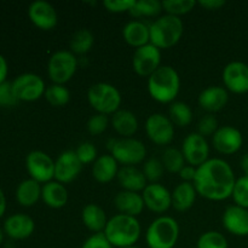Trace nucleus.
I'll return each mask as SVG.
<instances>
[{
	"instance_id": "obj_31",
	"label": "nucleus",
	"mask_w": 248,
	"mask_h": 248,
	"mask_svg": "<svg viewBox=\"0 0 248 248\" xmlns=\"http://www.w3.org/2000/svg\"><path fill=\"white\" fill-rule=\"evenodd\" d=\"M94 45V36L90 29L82 28L75 31L70 39V52L74 55H85Z\"/></svg>"
},
{
	"instance_id": "obj_37",
	"label": "nucleus",
	"mask_w": 248,
	"mask_h": 248,
	"mask_svg": "<svg viewBox=\"0 0 248 248\" xmlns=\"http://www.w3.org/2000/svg\"><path fill=\"white\" fill-rule=\"evenodd\" d=\"M228 240L222 232H206L199 237L196 242V248H228Z\"/></svg>"
},
{
	"instance_id": "obj_50",
	"label": "nucleus",
	"mask_w": 248,
	"mask_h": 248,
	"mask_svg": "<svg viewBox=\"0 0 248 248\" xmlns=\"http://www.w3.org/2000/svg\"><path fill=\"white\" fill-rule=\"evenodd\" d=\"M240 165H241V169H242V171H244L245 176L248 177V153L242 156Z\"/></svg>"
},
{
	"instance_id": "obj_24",
	"label": "nucleus",
	"mask_w": 248,
	"mask_h": 248,
	"mask_svg": "<svg viewBox=\"0 0 248 248\" xmlns=\"http://www.w3.org/2000/svg\"><path fill=\"white\" fill-rule=\"evenodd\" d=\"M116 178H118L123 190L142 193L145 186H148V181L143 171L138 170L136 166H123L121 169H119Z\"/></svg>"
},
{
	"instance_id": "obj_29",
	"label": "nucleus",
	"mask_w": 248,
	"mask_h": 248,
	"mask_svg": "<svg viewBox=\"0 0 248 248\" xmlns=\"http://www.w3.org/2000/svg\"><path fill=\"white\" fill-rule=\"evenodd\" d=\"M81 220L90 232L97 234V232H104L109 219L107 218L103 208L99 207L96 203H89L82 208Z\"/></svg>"
},
{
	"instance_id": "obj_22",
	"label": "nucleus",
	"mask_w": 248,
	"mask_h": 248,
	"mask_svg": "<svg viewBox=\"0 0 248 248\" xmlns=\"http://www.w3.org/2000/svg\"><path fill=\"white\" fill-rule=\"evenodd\" d=\"M35 229V223L27 215H14L4 223V230L11 239H28Z\"/></svg>"
},
{
	"instance_id": "obj_30",
	"label": "nucleus",
	"mask_w": 248,
	"mask_h": 248,
	"mask_svg": "<svg viewBox=\"0 0 248 248\" xmlns=\"http://www.w3.org/2000/svg\"><path fill=\"white\" fill-rule=\"evenodd\" d=\"M43 186L34 179H26L18 186L16 190V199L18 203L24 207H31L41 198Z\"/></svg>"
},
{
	"instance_id": "obj_5",
	"label": "nucleus",
	"mask_w": 248,
	"mask_h": 248,
	"mask_svg": "<svg viewBox=\"0 0 248 248\" xmlns=\"http://www.w3.org/2000/svg\"><path fill=\"white\" fill-rule=\"evenodd\" d=\"M178 239L179 225L170 216L153 220L145 232V242L149 248H174Z\"/></svg>"
},
{
	"instance_id": "obj_8",
	"label": "nucleus",
	"mask_w": 248,
	"mask_h": 248,
	"mask_svg": "<svg viewBox=\"0 0 248 248\" xmlns=\"http://www.w3.org/2000/svg\"><path fill=\"white\" fill-rule=\"evenodd\" d=\"M78 69L77 56L67 50L52 53L47 63V74L53 84L65 85L72 80Z\"/></svg>"
},
{
	"instance_id": "obj_4",
	"label": "nucleus",
	"mask_w": 248,
	"mask_h": 248,
	"mask_svg": "<svg viewBox=\"0 0 248 248\" xmlns=\"http://www.w3.org/2000/svg\"><path fill=\"white\" fill-rule=\"evenodd\" d=\"M150 44L159 50L173 47L178 44L184 33V24L181 17L164 15L160 16L149 26Z\"/></svg>"
},
{
	"instance_id": "obj_34",
	"label": "nucleus",
	"mask_w": 248,
	"mask_h": 248,
	"mask_svg": "<svg viewBox=\"0 0 248 248\" xmlns=\"http://www.w3.org/2000/svg\"><path fill=\"white\" fill-rule=\"evenodd\" d=\"M162 11V1L159 0H136L135 6L130 11L136 18L156 17Z\"/></svg>"
},
{
	"instance_id": "obj_33",
	"label": "nucleus",
	"mask_w": 248,
	"mask_h": 248,
	"mask_svg": "<svg viewBox=\"0 0 248 248\" xmlns=\"http://www.w3.org/2000/svg\"><path fill=\"white\" fill-rule=\"evenodd\" d=\"M161 161L164 169L170 173H179L181 170L186 166V159L183 156V153L177 148H166L162 153Z\"/></svg>"
},
{
	"instance_id": "obj_26",
	"label": "nucleus",
	"mask_w": 248,
	"mask_h": 248,
	"mask_svg": "<svg viewBox=\"0 0 248 248\" xmlns=\"http://www.w3.org/2000/svg\"><path fill=\"white\" fill-rule=\"evenodd\" d=\"M41 199L46 206L55 208V210H60L67 205L69 194H68L64 184L57 181H51L43 186Z\"/></svg>"
},
{
	"instance_id": "obj_6",
	"label": "nucleus",
	"mask_w": 248,
	"mask_h": 248,
	"mask_svg": "<svg viewBox=\"0 0 248 248\" xmlns=\"http://www.w3.org/2000/svg\"><path fill=\"white\" fill-rule=\"evenodd\" d=\"M89 103L98 114L113 115L120 110L121 93L114 85L108 82H97L87 91Z\"/></svg>"
},
{
	"instance_id": "obj_43",
	"label": "nucleus",
	"mask_w": 248,
	"mask_h": 248,
	"mask_svg": "<svg viewBox=\"0 0 248 248\" xmlns=\"http://www.w3.org/2000/svg\"><path fill=\"white\" fill-rule=\"evenodd\" d=\"M136 0H104L103 6L106 10L113 14H123L130 12L135 6Z\"/></svg>"
},
{
	"instance_id": "obj_27",
	"label": "nucleus",
	"mask_w": 248,
	"mask_h": 248,
	"mask_svg": "<svg viewBox=\"0 0 248 248\" xmlns=\"http://www.w3.org/2000/svg\"><path fill=\"white\" fill-rule=\"evenodd\" d=\"M114 131L123 138H131L138 130L137 116L127 109H120L111 116Z\"/></svg>"
},
{
	"instance_id": "obj_39",
	"label": "nucleus",
	"mask_w": 248,
	"mask_h": 248,
	"mask_svg": "<svg viewBox=\"0 0 248 248\" xmlns=\"http://www.w3.org/2000/svg\"><path fill=\"white\" fill-rule=\"evenodd\" d=\"M232 199L235 205L248 210V177L242 176L236 179L232 190Z\"/></svg>"
},
{
	"instance_id": "obj_16",
	"label": "nucleus",
	"mask_w": 248,
	"mask_h": 248,
	"mask_svg": "<svg viewBox=\"0 0 248 248\" xmlns=\"http://www.w3.org/2000/svg\"><path fill=\"white\" fill-rule=\"evenodd\" d=\"M244 143L240 130L232 126H220L212 136V144L218 153L223 155H232L239 152Z\"/></svg>"
},
{
	"instance_id": "obj_2",
	"label": "nucleus",
	"mask_w": 248,
	"mask_h": 248,
	"mask_svg": "<svg viewBox=\"0 0 248 248\" xmlns=\"http://www.w3.org/2000/svg\"><path fill=\"white\" fill-rule=\"evenodd\" d=\"M181 90V78L171 65H161L148 78V92L159 103H173Z\"/></svg>"
},
{
	"instance_id": "obj_47",
	"label": "nucleus",
	"mask_w": 248,
	"mask_h": 248,
	"mask_svg": "<svg viewBox=\"0 0 248 248\" xmlns=\"http://www.w3.org/2000/svg\"><path fill=\"white\" fill-rule=\"evenodd\" d=\"M198 4L206 10H218L224 6L227 2L224 0H201L198 1Z\"/></svg>"
},
{
	"instance_id": "obj_41",
	"label": "nucleus",
	"mask_w": 248,
	"mask_h": 248,
	"mask_svg": "<svg viewBox=\"0 0 248 248\" xmlns=\"http://www.w3.org/2000/svg\"><path fill=\"white\" fill-rule=\"evenodd\" d=\"M219 128L218 125V120L213 114H207L203 118L200 119L198 124V133L202 137H208V136H213L217 130Z\"/></svg>"
},
{
	"instance_id": "obj_40",
	"label": "nucleus",
	"mask_w": 248,
	"mask_h": 248,
	"mask_svg": "<svg viewBox=\"0 0 248 248\" xmlns=\"http://www.w3.org/2000/svg\"><path fill=\"white\" fill-rule=\"evenodd\" d=\"M78 159L80 160L82 165L93 164L97 160V149L91 142H84L79 144V147L75 150Z\"/></svg>"
},
{
	"instance_id": "obj_51",
	"label": "nucleus",
	"mask_w": 248,
	"mask_h": 248,
	"mask_svg": "<svg viewBox=\"0 0 248 248\" xmlns=\"http://www.w3.org/2000/svg\"><path fill=\"white\" fill-rule=\"evenodd\" d=\"M1 242H2V232L0 230V244H1Z\"/></svg>"
},
{
	"instance_id": "obj_7",
	"label": "nucleus",
	"mask_w": 248,
	"mask_h": 248,
	"mask_svg": "<svg viewBox=\"0 0 248 248\" xmlns=\"http://www.w3.org/2000/svg\"><path fill=\"white\" fill-rule=\"evenodd\" d=\"M110 155L124 166H136L142 164L147 157V148L136 138L111 140L108 143Z\"/></svg>"
},
{
	"instance_id": "obj_15",
	"label": "nucleus",
	"mask_w": 248,
	"mask_h": 248,
	"mask_svg": "<svg viewBox=\"0 0 248 248\" xmlns=\"http://www.w3.org/2000/svg\"><path fill=\"white\" fill-rule=\"evenodd\" d=\"M82 164L75 150H65L55 161V179L62 184H69L79 177Z\"/></svg>"
},
{
	"instance_id": "obj_21",
	"label": "nucleus",
	"mask_w": 248,
	"mask_h": 248,
	"mask_svg": "<svg viewBox=\"0 0 248 248\" xmlns=\"http://www.w3.org/2000/svg\"><path fill=\"white\" fill-rule=\"evenodd\" d=\"M114 206L121 215L136 217L140 216L144 210V200L140 193L121 190L114 198Z\"/></svg>"
},
{
	"instance_id": "obj_10",
	"label": "nucleus",
	"mask_w": 248,
	"mask_h": 248,
	"mask_svg": "<svg viewBox=\"0 0 248 248\" xmlns=\"http://www.w3.org/2000/svg\"><path fill=\"white\" fill-rule=\"evenodd\" d=\"M161 67V50L156 46L148 44L136 48L132 56V68L136 74L143 78H149Z\"/></svg>"
},
{
	"instance_id": "obj_49",
	"label": "nucleus",
	"mask_w": 248,
	"mask_h": 248,
	"mask_svg": "<svg viewBox=\"0 0 248 248\" xmlns=\"http://www.w3.org/2000/svg\"><path fill=\"white\" fill-rule=\"evenodd\" d=\"M6 210V200H5V195L2 193V190L0 189V218L2 217V215L5 213Z\"/></svg>"
},
{
	"instance_id": "obj_14",
	"label": "nucleus",
	"mask_w": 248,
	"mask_h": 248,
	"mask_svg": "<svg viewBox=\"0 0 248 248\" xmlns=\"http://www.w3.org/2000/svg\"><path fill=\"white\" fill-rule=\"evenodd\" d=\"M223 82L228 91L236 94L248 92V64L240 61H234L223 69Z\"/></svg>"
},
{
	"instance_id": "obj_1",
	"label": "nucleus",
	"mask_w": 248,
	"mask_h": 248,
	"mask_svg": "<svg viewBox=\"0 0 248 248\" xmlns=\"http://www.w3.org/2000/svg\"><path fill=\"white\" fill-rule=\"evenodd\" d=\"M235 182L232 166L225 160L212 157L198 167L193 184L198 195L206 200L224 201L232 198Z\"/></svg>"
},
{
	"instance_id": "obj_28",
	"label": "nucleus",
	"mask_w": 248,
	"mask_h": 248,
	"mask_svg": "<svg viewBox=\"0 0 248 248\" xmlns=\"http://www.w3.org/2000/svg\"><path fill=\"white\" fill-rule=\"evenodd\" d=\"M196 196H198V193L194 184L182 182L174 188L172 193V207L178 212H186L193 207Z\"/></svg>"
},
{
	"instance_id": "obj_36",
	"label": "nucleus",
	"mask_w": 248,
	"mask_h": 248,
	"mask_svg": "<svg viewBox=\"0 0 248 248\" xmlns=\"http://www.w3.org/2000/svg\"><path fill=\"white\" fill-rule=\"evenodd\" d=\"M198 1L195 0H164L162 1V10L167 15L172 16H182L186 15L194 10Z\"/></svg>"
},
{
	"instance_id": "obj_20",
	"label": "nucleus",
	"mask_w": 248,
	"mask_h": 248,
	"mask_svg": "<svg viewBox=\"0 0 248 248\" xmlns=\"http://www.w3.org/2000/svg\"><path fill=\"white\" fill-rule=\"evenodd\" d=\"M229 101V92L222 86H208L199 94L198 103L203 110L213 114L224 109Z\"/></svg>"
},
{
	"instance_id": "obj_45",
	"label": "nucleus",
	"mask_w": 248,
	"mask_h": 248,
	"mask_svg": "<svg viewBox=\"0 0 248 248\" xmlns=\"http://www.w3.org/2000/svg\"><path fill=\"white\" fill-rule=\"evenodd\" d=\"M81 248H114L106 237L104 232H97L91 235L86 241L82 244Z\"/></svg>"
},
{
	"instance_id": "obj_19",
	"label": "nucleus",
	"mask_w": 248,
	"mask_h": 248,
	"mask_svg": "<svg viewBox=\"0 0 248 248\" xmlns=\"http://www.w3.org/2000/svg\"><path fill=\"white\" fill-rule=\"evenodd\" d=\"M223 227L235 236H248V210L237 205L228 206L222 217Z\"/></svg>"
},
{
	"instance_id": "obj_25",
	"label": "nucleus",
	"mask_w": 248,
	"mask_h": 248,
	"mask_svg": "<svg viewBox=\"0 0 248 248\" xmlns=\"http://www.w3.org/2000/svg\"><path fill=\"white\" fill-rule=\"evenodd\" d=\"M119 164L110 154L101 155L92 164V176L101 184L110 183L118 177Z\"/></svg>"
},
{
	"instance_id": "obj_18",
	"label": "nucleus",
	"mask_w": 248,
	"mask_h": 248,
	"mask_svg": "<svg viewBox=\"0 0 248 248\" xmlns=\"http://www.w3.org/2000/svg\"><path fill=\"white\" fill-rule=\"evenodd\" d=\"M28 16L35 27L41 31H51L58 23L57 11L47 1L36 0L31 2L28 9Z\"/></svg>"
},
{
	"instance_id": "obj_9",
	"label": "nucleus",
	"mask_w": 248,
	"mask_h": 248,
	"mask_svg": "<svg viewBox=\"0 0 248 248\" xmlns=\"http://www.w3.org/2000/svg\"><path fill=\"white\" fill-rule=\"evenodd\" d=\"M145 132L154 144L164 147L171 144L174 138V126L169 116L154 113L145 121Z\"/></svg>"
},
{
	"instance_id": "obj_17",
	"label": "nucleus",
	"mask_w": 248,
	"mask_h": 248,
	"mask_svg": "<svg viewBox=\"0 0 248 248\" xmlns=\"http://www.w3.org/2000/svg\"><path fill=\"white\" fill-rule=\"evenodd\" d=\"M144 205L152 212L161 215L172 206V193L160 183H150L142 191Z\"/></svg>"
},
{
	"instance_id": "obj_46",
	"label": "nucleus",
	"mask_w": 248,
	"mask_h": 248,
	"mask_svg": "<svg viewBox=\"0 0 248 248\" xmlns=\"http://www.w3.org/2000/svg\"><path fill=\"white\" fill-rule=\"evenodd\" d=\"M196 167L190 166V165H186L183 169L181 170V172L178 173V176L181 177V179L186 183H194V179L196 176Z\"/></svg>"
},
{
	"instance_id": "obj_11",
	"label": "nucleus",
	"mask_w": 248,
	"mask_h": 248,
	"mask_svg": "<svg viewBox=\"0 0 248 248\" xmlns=\"http://www.w3.org/2000/svg\"><path fill=\"white\" fill-rule=\"evenodd\" d=\"M27 171L38 183H48L55 178V161L41 150H34L27 155Z\"/></svg>"
},
{
	"instance_id": "obj_52",
	"label": "nucleus",
	"mask_w": 248,
	"mask_h": 248,
	"mask_svg": "<svg viewBox=\"0 0 248 248\" xmlns=\"http://www.w3.org/2000/svg\"><path fill=\"white\" fill-rule=\"evenodd\" d=\"M125 248H140V247H136V246H131V247H125Z\"/></svg>"
},
{
	"instance_id": "obj_23",
	"label": "nucleus",
	"mask_w": 248,
	"mask_h": 248,
	"mask_svg": "<svg viewBox=\"0 0 248 248\" xmlns=\"http://www.w3.org/2000/svg\"><path fill=\"white\" fill-rule=\"evenodd\" d=\"M123 38L126 43L135 48L150 44V29L147 23L138 19L128 22L123 28Z\"/></svg>"
},
{
	"instance_id": "obj_12",
	"label": "nucleus",
	"mask_w": 248,
	"mask_h": 248,
	"mask_svg": "<svg viewBox=\"0 0 248 248\" xmlns=\"http://www.w3.org/2000/svg\"><path fill=\"white\" fill-rule=\"evenodd\" d=\"M12 87L17 99L24 102L36 101L44 96L46 91L44 80L33 73H26L17 77L12 82Z\"/></svg>"
},
{
	"instance_id": "obj_44",
	"label": "nucleus",
	"mask_w": 248,
	"mask_h": 248,
	"mask_svg": "<svg viewBox=\"0 0 248 248\" xmlns=\"http://www.w3.org/2000/svg\"><path fill=\"white\" fill-rule=\"evenodd\" d=\"M17 102H18V99L15 94L11 82L5 81L0 84V106L14 107Z\"/></svg>"
},
{
	"instance_id": "obj_32",
	"label": "nucleus",
	"mask_w": 248,
	"mask_h": 248,
	"mask_svg": "<svg viewBox=\"0 0 248 248\" xmlns=\"http://www.w3.org/2000/svg\"><path fill=\"white\" fill-rule=\"evenodd\" d=\"M169 118L178 127H186L193 120V110L184 102H173L169 108Z\"/></svg>"
},
{
	"instance_id": "obj_35",
	"label": "nucleus",
	"mask_w": 248,
	"mask_h": 248,
	"mask_svg": "<svg viewBox=\"0 0 248 248\" xmlns=\"http://www.w3.org/2000/svg\"><path fill=\"white\" fill-rule=\"evenodd\" d=\"M45 98L48 104L52 107H64L70 101V92L64 85L52 84L51 86L46 87Z\"/></svg>"
},
{
	"instance_id": "obj_42",
	"label": "nucleus",
	"mask_w": 248,
	"mask_h": 248,
	"mask_svg": "<svg viewBox=\"0 0 248 248\" xmlns=\"http://www.w3.org/2000/svg\"><path fill=\"white\" fill-rule=\"evenodd\" d=\"M108 124H109L108 116L104 115V114L97 113L89 119V121H87L86 124V127H87V131H89L91 135L99 136L107 130Z\"/></svg>"
},
{
	"instance_id": "obj_38",
	"label": "nucleus",
	"mask_w": 248,
	"mask_h": 248,
	"mask_svg": "<svg viewBox=\"0 0 248 248\" xmlns=\"http://www.w3.org/2000/svg\"><path fill=\"white\" fill-rule=\"evenodd\" d=\"M164 165H162L161 160L156 159V157H152V159L147 160L143 165V173H144L147 181L150 183H157L159 179H161L162 174H164Z\"/></svg>"
},
{
	"instance_id": "obj_13",
	"label": "nucleus",
	"mask_w": 248,
	"mask_h": 248,
	"mask_svg": "<svg viewBox=\"0 0 248 248\" xmlns=\"http://www.w3.org/2000/svg\"><path fill=\"white\" fill-rule=\"evenodd\" d=\"M182 153L188 165L198 169L208 160L210 155V145L205 137L198 132L190 133L186 136L182 144Z\"/></svg>"
},
{
	"instance_id": "obj_3",
	"label": "nucleus",
	"mask_w": 248,
	"mask_h": 248,
	"mask_svg": "<svg viewBox=\"0 0 248 248\" xmlns=\"http://www.w3.org/2000/svg\"><path fill=\"white\" fill-rule=\"evenodd\" d=\"M103 232L114 248H125L136 246L142 228L136 217L119 213L108 220Z\"/></svg>"
},
{
	"instance_id": "obj_48",
	"label": "nucleus",
	"mask_w": 248,
	"mask_h": 248,
	"mask_svg": "<svg viewBox=\"0 0 248 248\" xmlns=\"http://www.w3.org/2000/svg\"><path fill=\"white\" fill-rule=\"evenodd\" d=\"M7 72H9V68H7L6 60L0 55V84L5 82V79L7 77Z\"/></svg>"
}]
</instances>
